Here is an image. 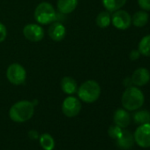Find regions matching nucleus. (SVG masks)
I'll list each match as a JSON object with an SVG mask.
<instances>
[{
    "label": "nucleus",
    "instance_id": "obj_23",
    "mask_svg": "<svg viewBox=\"0 0 150 150\" xmlns=\"http://www.w3.org/2000/svg\"><path fill=\"white\" fill-rule=\"evenodd\" d=\"M139 6L146 12L150 11V0H137Z\"/></svg>",
    "mask_w": 150,
    "mask_h": 150
},
{
    "label": "nucleus",
    "instance_id": "obj_5",
    "mask_svg": "<svg viewBox=\"0 0 150 150\" xmlns=\"http://www.w3.org/2000/svg\"><path fill=\"white\" fill-rule=\"evenodd\" d=\"M6 78L13 85L20 86L26 81L27 71L21 64L13 63L10 64L6 70Z\"/></svg>",
    "mask_w": 150,
    "mask_h": 150
},
{
    "label": "nucleus",
    "instance_id": "obj_18",
    "mask_svg": "<svg viewBox=\"0 0 150 150\" xmlns=\"http://www.w3.org/2000/svg\"><path fill=\"white\" fill-rule=\"evenodd\" d=\"M39 142L43 150H53L55 147V140L49 133H43L40 135Z\"/></svg>",
    "mask_w": 150,
    "mask_h": 150
},
{
    "label": "nucleus",
    "instance_id": "obj_12",
    "mask_svg": "<svg viewBox=\"0 0 150 150\" xmlns=\"http://www.w3.org/2000/svg\"><path fill=\"white\" fill-rule=\"evenodd\" d=\"M113 121L115 125L121 127L122 129L126 128L131 123V116L128 111L125 109H117L114 112Z\"/></svg>",
    "mask_w": 150,
    "mask_h": 150
},
{
    "label": "nucleus",
    "instance_id": "obj_15",
    "mask_svg": "<svg viewBox=\"0 0 150 150\" xmlns=\"http://www.w3.org/2000/svg\"><path fill=\"white\" fill-rule=\"evenodd\" d=\"M78 0H57V6L59 13L62 14H69L76 9Z\"/></svg>",
    "mask_w": 150,
    "mask_h": 150
},
{
    "label": "nucleus",
    "instance_id": "obj_4",
    "mask_svg": "<svg viewBox=\"0 0 150 150\" xmlns=\"http://www.w3.org/2000/svg\"><path fill=\"white\" fill-rule=\"evenodd\" d=\"M34 17L39 24L49 25L57 21V13L52 5L48 2H42L36 6Z\"/></svg>",
    "mask_w": 150,
    "mask_h": 150
},
{
    "label": "nucleus",
    "instance_id": "obj_9",
    "mask_svg": "<svg viewBox=\"0 0 150 150\" xmlns=\"http://www.w3.org/2000/svg\"><path fill=\"white\" fill-rule=\"evenodd\" d=\"M23 35L27 40L33 42H37L43 39L44 30L40 25L31 23V24H28L24 27Z\"/></svg>",
    "mask_w": 150,
    "mask_h": 150
},
{
    "label": "nucleus",
    "instance_id": "obj_21",
    "mask_svg": "<svg viewBox=\"0 0 150 150\" xmlns=\"http://www.w3.org/2000/svg\"><path fill=\"white\" fill-rule=\"evenodd\" d=\"M139 51L144 57H150V35H145L139 43Z\"/></svg>",
    "mask_w": 150,
    "mask_h": 150
},
{
    "label": "nucleus",
    "instance_id": "obj_11",
    "mask_svg": "<svg viewBox=\"0 0 150 150\" xmlns=\"http://www.w3.org/2000/svg\"><path fill=\"white\" fill-rule=\"evenodd\" d=\"M49 36L55 42L62 41L66 35V29L63 23L59 21H54L50 23V26L48 29Z\"/></svg>",
    "mask_w": 150,
    "mask_h": 150
},
{
    "label": "nucleus",
    "instance_id": "obj_1",
    "mask_svg": "<svg viewBox=\"0 0 150 150\" xmlns=\"http://www.w3.org/2000/svg\"><path fill=\"white\" fill-rule=\"evenodd\" d=\"M145 97L142 91L135 86L126 88L121 98L122 106L125 110L134 111L139 110L144 104Z\"/></svg>",
    "mask_w": 150,
    "mask_h": 150
},
{
    "label": "nucleus",
    "instance_id": "obj_2",
    "mask_svg": "<svg viewBox=\"0 0 150 150\" xmlns=\"http://www.w3.org/2000/svg\"><path fill=\"white\" fill-rule=\"evenodd\" d=\"M35 113V105L32 102L23 100L15 103L9 110L10 118L16 123H24L31 119Z\"/></svg>",
    "mask_w": 150,
    "mask_h": 150
},
{
    "label": "nucleus",
    "instance_id": "obj_8",
    "mask_svg": "<svg viewBox=\"0 0 150 150\" xmlns=\"http://www.w3.org/2000/svg\"><path fill=\"white\" fill-rule=\"evenodd\" d=\"M134 141L143 148L150 147V123L139 125L133 134Z\"/></svg>",
    "mask_w": 150,
    "mask_h": 150
},
{
    "label": "nucleus",
    "instance_id": "obj_14",
    "mask_svg": "<svg viewBox=\"0 0 150 150\" xmlns=\"http://www.w3.org/2000/svg\"><path fill=\"white\" fill-rule=\"evenodd\" d=\"M133 135L128 130H123L122 134L118 139H117V145L122 149H130L134 144Z\"/></svg>",
    "mask_w": 150,
    "mask_h": 150
},
{
    "label": "nucleus",
    "instance_id": "obj_7",
    "mask_svg": "<svg viewBox=\"0 0 150 150\" xmlns=\"http://www.w3.org/2000/svg\"><path fill=\"white\" fill-rule=\"evenodd\" d=\"M112 25L119 30H125L132 25V16L125 10H117L111 15Z\"/></svg>",
    "mask_w": 150,
    "mask_h": 150
},
{
    "label": "nucleus",
    "instance_id": "obj_27",
    "mask_svg": "<svg viewBox=\"0 0 150 150\" xmlns=\"http://www.w3.org/2000/svg\"><path fill=\"white\" fill-rule=\"evenodd\" d=\"M123 85H124V87H125V88L132 87L133 84H132V81L131 77H126V78H125L124 81H123Z\"/></svg>",
    "mask_w": 150,
    "mask_h": 150
},
{
    "label": "nucleus",
    "instance_id": "obj_22",
    "mask_svg": "<svg viewBox=\"0 0 150 150\" xmlns=\"http://www.w3.org/2000/svg\"><path fill=\"white\" fill-rule=\"evenodd\" d=\"M122 132H123V129L119 126H117V125H110L109 130H108V133L109 135L112 138V139H118L120 137V135L122 134Z\"/></svg>",
    "mask_w": 150,
    "mask_h": 150
},
{
    "label": "nucleus",
    "instance_id": "obj_19",
    "mask_svg": "<svg viewBox=\"0 0 150 150\" xmlns=\"http://www.w3.org/2000/svg\"><path fill=\"white\" fill-rule=\"evenodd\" d=\"M96 25L101 28H108L111 23V15L108 11L101 12L96 20Z\"/></svg>",
    "mask_w": 150,
    "mask_h": 150
},
{
    "label": "nucleus",
    "instance_id": "obj_26",
    "mask_svg": "<svg viewBox=\"0 0 150 150\" xmlns=\"http://www.w3.org/2000/svg\"><path fill=\"white\" fill-rule=\"evenodd\" d=\"M28 137H29L31 139L35 140V139H38L40 136H39L37 131H35V130H30V131L28 132Z\"/></svg>",
    "mask_w": 150,
    "mask_h": 150
},
{
    "label": "nucleus",
    "instance_id": "obj_6",
    "mask_svg": "<svg viewBox=\"0 0 150 150\" xmlns=\"http://www.w3.org/2000/svg\"><path fill=\"white\" fill-rule=\"evenodd\" d=\"M81 103L78 98L68 96L62 103V112L67 117H74L79 115L81 110Z\"/></svg>",
    "mask_w": 150,
    "mask_h": 150
},
{
    "label": "nucleus",
    "instance_id": "obj_3",
    "mask_svg": "<svg viewBox=\"0 0 150 150\" xmlns=\"http://www.w3.org/2000/svg\"><path fill=\"white\" fill-rule=\"evenodd\" d=\"M80 100L87 103L96 102L101 96V87L96 81L89 80L83 82L77 90Z\"/></svg>",
    "mask_w": 150,
    "mask_h": 150
},
{
    "label": "nucleus",
    "instance_id": "obj_20",
    "mask_svg": "<svg viewBox=\"0 0 150 150\" xmlns=\"http://www.w3.org/2000/svg\"><path fill=\"white\" fill-rule=\"evenodd\" d=\"M133 121L138 125H144L150 123V112L146 110H138L133 114Z\"/></svg>",
    "mask_w": 150,
    "mask_h": 150
},
{
    "label": "nucleus",
    "instance_id": "obj_13",
    "mask_svg": "<svg viewBox=\"0 0 150 150\" xmlns=\"http://www.w3.org/2000/svg\"><path fill=\"white\" fill-rule=\"evenodd\" d=\"M60 86L62 91L66 95H73L77 93L78 90V84L76 81L70 76H65L62 78Z\"/></svg>",
    "mask_w": 150,
    "mask_h": 150
},
{
    "label": "nucleus",
    "instance_id": "obj_16",
    "mask_svg": "<svg viewBox=\"0 0 150 150\" xmlns=\"http://www.w3.org/2000/svg\"><path fill=\"white\" fill-rule=\"evenodd\" d=\"M149 20V15L146 11H138L132 16V24L136 28L145 27Z\"/></svg>",
    "mask_w": 150,
    "mask_h": 150
},
{
    "label": "nucleus",
    "instance_id": "obj_24",
    "mask_svg": "<svg viewBox=\"0 0 150 150\" xmlns=\"http://www.w3.org/2000/svg\"><path fill=\"white\" fill-rule=\"evenodd\" d=\"M6 36H7L6 27L2 22H0V43L6 39Z\"/></svg>",
    "mask_w": 150,
    "mask_h": 150
},
{
    "label": "nucleus",
    "instance_id": "obj_25",
    "mask_svg": "<svg viewBox=\"0 0 150 150\" xmlns=\"http://www.w3.org/2000/svg\"><path fill=\"white\" fill-rule=\"evenodd\" d=\"M140 56H141V55H140L139 50H131L130 53H129V58H130V60H132V61H135V60L139 59V58L140 57Z\"/></svg>",
    "mask_w": 150,
    "mask_h": 150
},
{
    "label": "nucleus",
    "instance_id": "obj_17",
    "mask_svg": "<svg viewBox=\"0 0 150 150\" xmlns=\"http://www.w3.org/2000/svg\"><path fill=\"white\" fill-rule=\"evenodd\" d=\"M102 3L109 13H114L125 5L126 0H102Z\"/></svg>",
    "mask_w": 150,
    "mask_h": 150
},
{
    "label": "nucleus",
    "instance_id": "obj_10",
    "mask_svg": "<svg viewBox=\"0 0 150 150\" xmlns=\"http://www.w3.org/2000/svg\"><path fill=\"white\" fill-rule=\"evenodd\" d=\"M131 79L135 87H144L150 81V72L146 68L139 67L133 71Z\"/></svg>",
    "mask_w": 150,
    "mask_h": 150
}]
</instances>
